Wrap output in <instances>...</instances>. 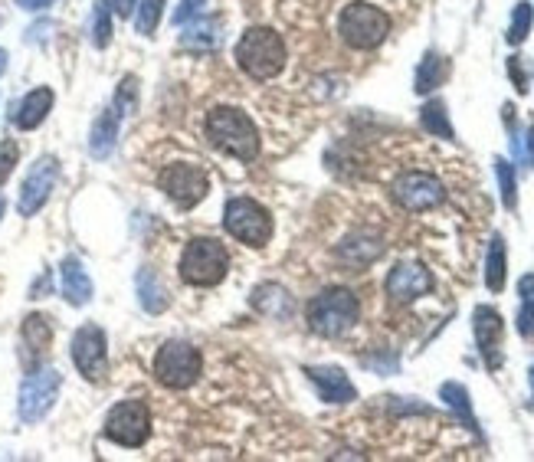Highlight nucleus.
<instances>
[{
    "label": "nucleus",
    "mask_w": 534,
    "mask_h": 462,
    "mask_svg": "<svg viewBox=\"0 0 534 462\" xmlns=\"http://www.w3.org/2000/svg\"><path fill=\"white\" fill-rule=\"evenodd\" d=\"M59 282H63V299L69 305L82 308V305L92 302V279H89L86 266H82L76 256L63 259V266H59Z\"/></svg>",
    "instance_id": "obj_19"
},
{
    "label": "nucleus",
    "mask_w": 534,
    "mask_h": 462,
    "mask_svg": "<svg viewBox=\"0 0 534 462\" xmlns=\"http://www.w3.org/2000/svg\"><path fill=\"white\" fill-rule=\"evenodd\" d=\"M508 69H512V79H515L518 92H525V89H528V76L521 73V59H518V56H512V63H508Z\"/></svg>",
    "instance_id": "obj_36"
},
{
    "label": "nucleus",
    "mask_w": 534,
    "mask_h": 462,
    "mask_svg": "<svg viewBox=\"0 0 534 462\" xmlns=\"http://www.w3.org/2000/svg\"><path fill=\"white\" fill-rule=\"evenodd\" d=\"M59 181V161L53 154H43V158L33 161L30 174L23 177V187H20V200H17V210L20 217H33V213H40L46 207V200L53 197V187Z\"/></svg>",
    "instance_id": "obj_13"
},
{
    "label": "nucleus",
    "mask_w": 534,
    "mask_h": 462,
    "mask_svg": "<svg viewBox=\"0 0 534 462\" xmlns=\"http://www.w3.org/2000/svg\"><path fill=\"white\" fill-rule=\"evenodd\" d=\"M420 122H423V128H426V132H430V135H439V138H449V141H453V125H449V118H446V105L439 102V99L423 105Z\"/></svg>",
    "instance_id": "obj_26"
},
{
    "label": "nucleus",
    "mask_w": 534,
    "mask_h": 462,
    "mask_svg": "<svg viewBox=\"0 0 534 462\" xmlns=\"http://www.w3.org/2000/svg\"><path fill=\"white\" fill-rule=\"evenodd\" d=\"M135 92H138V79L135 76H125L122 86H118V96H115V109L122 112V115L135 105Z\"/></svg>",
    "instance_id": "obj_34"
},
{
    "label": "nucleus",
    "mask_w": 534,
    "mask_h": 462,
    "mask_svg": "<svg viewBox=\"0 0 534 462\" xmlns=\"http://www.w3.org/2000/svg\"><path fill=\"white\" fill-rule=\"evenodd\" d=\"M305 374L325 404H351V400H358V387L351 384V377L341 367H305Z\"/></svg>",
    "instance_id": "obj_16"
},
{
    "label": "nucleus",
    "mask_w": 534,
    "mask_h": 462,
    "mask_svg": "<svg viewBox=\"0 0 534 462\" xmlns=\"http://www.w3.org/2000/svg\"><path fill=\"white\" fill-rule=\"evenodd\" d=\"M531 20H534V10L531 4H515V14H512V27H508V43L518 46V43H525L528 40V33H531Z\"/></svg>",
    "instance_id": "obj_31"
},
{
    "label": "nucleus",
    "mask_w": 534,
    "mask_h": 462,
    "mask_svg": "<svg viewBox=\"0 0 534 462\" xmlns=\"http://www.w3.org/2000/svg\"><path fill=\"white\" fill-rule=\"evenodd\" d=\"M115 14L118 17H132L135 14V0H115Z\"/></svg>",
    "instance_id": "obj_37"
},
{
    "label": "nucleus",
    "mask_w": 534,
    "mask_h": 462,
    "mask_svg": "<svg viewBox=\"0 0 534 462\" xmlns=\"http://www.w3.org/2000/svg\"><path fill=\"white\" fill-rule=\"evenodd\" d=\"M17 161H20L17 141H14V138H4V141H0V187L10 181V174H14Z\"/></svg>",
    "instance_id": "obj_33"
},
{
    "label": "nucleus",
    "mask_w": 534,
    "mask_h": 462,
    "mask_svg": "<svg viewBox=\"0 0 534 462\" xmlns=\"http://www.w3.org/2000/svg\"><path fill=\"white\" fill-rule=\"evenodd\" d=\"M230 253L213 236H194L181 253V279L194 289H213L227 279Z\"/></svg>",
    "instance_id": "obj_4"
},
{
    "label": "nucleus",
    "mask_w": 534,
    "mask_h": 462,
    "mask_svg": "<svg viewBox=\"0 0 534 462\" xmlns=\"http://www.w3.org/2000/svg\"><path fill=\"white\" fill-rule=\"evenodd\" d=\"M361 302L351 289H325L308 302V328L322 338H341L358 325Z\"/></svg>",
    "instance_id": "obj_3"
},
{
    "label": "nucleus",
    "mask_w": 534,
    "mask_h": 462,
    "mask_svg": "<svg viewBox=\"0 0 534 462\" xmlns=\"http://www.w3.org/2000/svg\"><path fill=\"white\" fill-rule=\"evenodd\" d=\"M286 59H289L286 40L272 27H249L240 43H236V63L256 82L276 79L286 69Z\"/></svg>",
    "instance_id": "obj_2"
},
{
    "label": "nucleus",
    "mask_w": 534,
    "mask_h": 462,
    "mask_svg": "<svg viewBox=\"0 0 534 462\" xmlns=\"http://www.w3.org/2000/svg\"><path fill=\"white\" fill-rule=\"evenodd\" d=\"M164 4H168V0H141V4H138L135 27H138L141 37H151V33L158 30V20L164 14Z\"/></svg>",
    "instance_id": "obj_30"
},
{
    "label": "nucleus",
    "mask_w": 534,
    "mask_h": 462,
    "mask_svg": "<svg viewBox=\"0 0 534 462\" xmlns=\"http://www.w3.org/2000/svg\"><path fill=\"white\" fill-rule=\"evenodd\" d=\"M204 358L191 341H164L158 358H154V377L168 390H187L200 381Z\"/></svg>",
    "instance_id": "obj_7"
},
{
    "label": "nucleus",
    "mask_w": 534,
    "mask_h": 462,
    "mask_svg": "<svg viewBox=\"0 0 534 462\" xmlns=\"http://www.w3.org/2000/svg\"><path fill=\"white\" fill-rule=\"evenodd\" d=\"M430 289H433V276L423 263H400L390 269V276H387V295H390V302H397V305L417 302L420 295H426Z\"/></svg>",
    "instance_id": "obj_14"
},
{
    "label": "nucleus",
    "mask_w": 534,
    "mask_h": 462,
    "mask_svg": "<svg viewBox=\"0 0 534 462\" xmlns=\"http://www.w3.org/2000/svg\"><path fill=\"white\" fill-rule=\"evenodd\" d=\"M384 253V243L377 240V236H367V233H358V236H348L341 246H338V256L344 259V263L351 266H367L374 263L377 256Z\"/></svg>",
    "instance_id": "obj_22"
},
{
    "label": "nucleus",
    "mask_w": 534,
    "mask_h": 462,
    "mask_svg": "<svg viewBox=\"0 0 534 462\" xmlns=\"http://www.w3.org/2000/svg\"><path fill=\"white\" fill-rule=\"evenodd\" d=\"M439 397H443L446 404L453 407L462 420H466L469 430H476V417H472V407H469V390H466V387L456 384V381H449V384H443V390H439Z\"/></svg>",
    "instance_id": "obj_28"
},
{
    "label": "nucleus",
    "mask_w": 534,
    "mask_h": 462,
    "mask_svg": "<svg viewBox=\"0 0 534 462\" xmlns=\"http://www.w3.org/2000/svg\"><path fill=\"white\" fill-rule=\"evenodd\" d=\"M105 436L125 449L145 446L151 436V410L145 400H122V404H115L109 417H105Z\"/></svg>",
    "instance_id": "obj_9"
},
{
    "label": "nucleus",
    "mask_w": 534,
    "mask_h": 462,
    "mask_svg": "<svg viewBox=\"0 0 534 462\" xmlns=\"http://www.w3.org/2000/svg\"><path fill=\"white\" fill-rule=\"evenodd\" d=\"M472 328H476V345L482 351V358L485 364L495 367L502 364V335H505V322H502V315L495 312V308L489 305H479L476 308V315H472Z\"/></svg>",
    "instance_id": "obj_15"
},
{
    "label": "nucleus",
    "mask_w": 534,
    "mask_h": 462,
    "mask_svg": "<svg viewBox=\"0 0 534 462\" xmlns=\"http://www.w3.org/2000/svg\"><path fill=\"white\" fill-rule=\"evenodd\" d=\"M220 17H207V20H197L194 27H187V33L181 37V43L187 46V50H213L220 40Z\"/></svg>",
    "instance_id": "obj_25"
},
{
    "label": "nucleus",
    "mask_w": 534,
    "mask_h": 462,
    "mask_svg": "<svg viewBox=\"0 0 534 462\" xmlns=\"http://www.w3.org/2000/svg\"><path fill=\"white\" fill-rule=\"evenodd\" d=\"M50 4L53 0H17V7H23V10H46Z\"/></svg>",
    "instance_id": "obj_38"
},
{
    "label": "nucleus",
    "mask_w": 534,
    "mask_h": 462,
    "mask_svg": "<svg viewBox=\"0 0 534 462\" xmlns=\"http://www.w3.org/2000/svg\"><path fill=\"white\" fill-rule=\"evenodd\" d=\"M528 154H531V161H534V125L528 128Z\"/></svg>",
    "instance_id": "obj_39"
},
{
    "label": "nucleus",
    "mask_w": 534,
    "mask_h": 462,
    "mask_svg": "<svg viewBox=\"0 0 534 462\" xmlns=\"http://www.w3.org/2000/svg\"><path fill=\"white\" fill-rule=\"evenodd\" d=\"M338 33L351 50H377L390 33V17L381 7L364 4V0H354V4H348L341 10Z\"/></svg>",
    "instance_id": "obj_6"
},
{
    "label": "nucleus",
    "mask_w": 534,
    "mask_h": 462,
    "mask_svg": "<svg viewBox=\"0 0 534 462\" xmlns=\"http://www.w3.org/2000/svg\"><path fill=\"white\" fill-rule=\"evenodd\" d=\"M4 213H7V204H4V200H0V217H4Z\"/></svg>",
    "instance_id": "obj_41"
},
{
    "label": "nucleus",
    "mask_w": 534,
    "mask_h": 462,
    "mask_svg": "<svg viewBox=\"0 0 534 462\" xmlns=\"http://www.w3.org/2000/svg\"><path fill=\"white\" fill-rule=\"evenodd\" d=\"M92 43L105 50L112 43V4L109 0H96L92 7Z\"/></svg>",
    "instance_id": "obj_27"
},
{
    "label": "nucleus",
    "mask_w": 534,
    "mask_h": 462,
    "mask_svg": "<svg viewBox=\"0 0 534 462\" xmlns=\"http://www.w3.org/2000/svg\"><path fill=\"white\" fill-rule=\"evenodd\" d=\"M20 341H23V361H27V367L33 371V364H37L46 351H50L53 345V325L50 318L33 312L23 318V328H20Z\"/></svg>",
    "instance_id": "obj_17"
},
{
    "label": "nucleus",
    "mask_w": 534,
    "mask_h": 462,
    "mask_svg": "<svg viewBox=\"0 0 534 462\" xmlns=\"http://www.w3.org/2000/svg\"><path fill=\"white\" fill-rule=\"evenodd\" d=\"M59 387H63V374H59L56 367H33L20 384V397H17L20 420L40 423L46 413L53 410Z\"/></svg>",
    "instance_id": "obj_8"
},
{
    "label": "nucleus",
    "mask_w": 534,
    "mask_h": 462,
    "mask_svg": "<svg viewBox=\"0 0 534 462\" xmlns=\"http://www.w3.org/2000/svg\"><path fill=\"white\" fill-rule=\"evenodd\" d=\"M207 0H181L177 4V10H174V17H171V23H177V27H184L187 20H194L197 14H200V7H204Z\"/></svg>",
    "instance_id": "obj_35"
},
{
    "label": "nucleus",
    "mask_w": 534,
    "mask_h": 462,
    "mask_svg": "<svg viewBox=\"0 0 534 462\" xmlns=\"http://www.w3.org/2000/svg\"><path fill=\"white\" fill-rule=\"evenodd\" d=\"M158 184H161V191L168 194L181 210H194L200 200L210 194V177H207V171L197 168V164H191V161L168 164V168L161 171Z\"/></svg>",
    "instance_id": "obj_10"
},
{
    "label": "nucleus",
    "mask_w": 534,
    "mask_h": 462,
    "mask_svg": "<svg viewBox=\"0 0 534 462\" xmlns=\"http://www.w3.org/2000/svg\"><path fill=\"white\" fill-rule=\"evenodd\" d=\"M69 354H73L76 371L89 384H105V377H109V341H105V331L99 325H82L73 335Z\"/></svg>",
    "instance_id": "obj_11"
},
{
    "label": "nucleus",
    "mask_w": 534,
    "mask_h": 462,
    "mask_svg": "<svg viewBox=\"0 0 534 462\" xmlns=\"http://www.w3.org/2000/svg\"><path fill=\"white\" fill-rule=\"evenodd\" d=\"M223 227H227V233L233 240H240L243 246L263 250V246L272 240L276 223H272V213L259 204V200L233 197V200H227V207H223Z\"/></svg>",
    "instance_id": "obj_5"
},
{
    "label": "nucleus",
    "mask_w": 534,
    "mask_h": 462,
    "mask_svg": "<svg viewBox=\"0 0 534 462\" xmlns=\"http://www.w3.org/2000/svg\"><path fill=\"white\" fill-rule=\"evenodd\" d=\"M508 259H505V240L502 236H492L489 243V259H485V286L489 292H502L505 289V276H508Z\"/></svg>",
    "instance_id": "obj_24"
},
{
    "label": "nucleus",
    "mask_w": 534,
    "mask_h": 462,
    "mask_svg": "<svg viewBox=\"0 0 534 462\" xmlns=\"http://www.w3.org/2000/svg\"><path fill=\"white\" fill-rule=\"evenodd\" d=\"M495 174H498V184H502V204L508 210H515V204H518V184H515L512 164H508L505 158H498L495 161Z\"/></svg>",
    "instance_id": "obj_32"
},
{
    "label": "nucleus",
    "mask_w": 534,
    "mask_h": 462,
    "mask_svg": "<svg viewBox=\"0 0 534 462\" xmlns=\"http://www.w3.org/2000/svg\"><path fill=\"white\" fill-rule=\"evenodd\" d=\"M521 312H518V331L525 338H534V276L521 279Z\"/></svg>",
    "instance_id": "obj_29"
},
{
    "label": "nucleus",
    "mask_w": 534,
    "mask_h": 462,
    "mask_svg": "<svg viewBox=\"0 0 534 462\" xmlns=\"http://www.w3.org/2000/svg\"><path fill=\"white\" fill-rule=\"evenodd\" d=\"M7 73V50H0V76Z\"/></svg>",
    "instance_id": "obj_40"
},
{
    "label": "nucleus",
    "mask_w": 534,
    "mask_h": 462,
    "mask_svg": "<svg viewBox=\"0 0 534 462\" xmlns=\"http://www.w3.org/2000/svg\"><path fill=\"white\" fill-rule=\"evenodd\" d=\"M135 286H138V302L141 308H145L148 315H158L168 308V289H164V282L158 279V272L154 269H138V276H135Z\"/></svg>",
    "instance_id": "obj_21"
},
{
    "label": "nucleus",
    "mask_w": 534,
    "mask_h": 462,
    "mask_svg": "<svg viewBox=\"0 0 534 462\" xmlns=\"http://www.w3.org/2000/svg\"><path fill=\"white\" fill-rule=\"evenodd\" d=\"M53 102H56L53 89L37 86L33 92H27L14 109V125L20 128V132H33V128H40L46 122V115L53 112Z\"/></svg>",
    "instance_id": "obj_18"
},
{
    "label": "nucleus",
    "mask_w": 534,
    "mask_h": 462,
    "mask_svg": "<svg viewBox=\"0 0 534 462\" xmlns=\"http://www.w3.org/2000/svg\"><path fill=\"white\" fill-rule=\"evenodd\" d=\"M394 200L410 213H423V210H433L446 200V187L436 181L433 174L426 171H407L400 174L394 181Z\"/></svg>",
    "instance_id": "obj_12"
},
{
    "label": "nucleus",
    "mask_w": 534,
    "mask_h": 462,
    "mask_svg": "<svg viewBox=\"0 0 534 462\" xmlns=\"http://www.w3.org/2000/svg\"><path fill=\"white\" fill-rule=\"evenodd\" d=\"M207 138L213 148L236 161L249 164L259 154V128L236 105H217V109L207 112Z\"/></svg>",
    "instance_id": "obj_1"
},
{
    "label": "nucleus",
    "mask_w": 534,
    "mask_h": 462,
    "mask_svg": "<svg viewBox=\"0 0 534 462\" xmlns=\"http://www.w3.org/2000/svg\"><path fill=\"white\" fill-rule=\"evenodd\" d=\"M446 73H449V63H446V59L439 56V53L430 50V53L420 59V66H417V86H413V89H417L420 96H430V92L439 86V82L446 79Z\"/></svg>",
    "instance_id": "obj_23"
},
{
    "label": "nucleus",
    "mask_w": 534,
    "mask_h": 462,
    "mask_svg": "<svg viewBox=\"0 0 534 462\" xmlns=\"http://www.w3.org/2000/svg\"><path fill=\"white\" fill-rule=\"evenodd\" d=\"M531 387H534V367H531Z\"/></svg>",
    "instance_id": "obj_42"
},
{
    "label": "nucleus",
    "mask_w": 534,
    "mask_h": 462,
    "mask_svg": "<svg viewBox=\"0 0 534 462\" xmlns=\"http://www.w3.org/2000/svg\"><path fill=\"white\" fill-rule=\"evenodd\" d=\"M118 122H122V112L115 109H105L96 122H92V132H89V151L96 154V158H109L115 141H118Z\"/></svg>",
    "instance_id": "obj_20"
}]
</instances>
